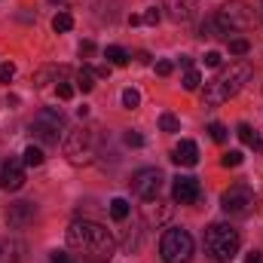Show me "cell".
I'll return each mask as SVG.
<instances>
[{
  "mask_svg": "<svg viewBox=\"0 0 263 263\" xmlns=\"http://www.w3.org/2000/svg\"><path fill=\"white\" fill-rule=\"evenodd\" d=\"M67 245L89 254L92 260H107L114 254V236L95 220H73L67 227Z\"/></svg>",
  "mask_w": 263,
  "mask_h": 263,
  "instance_id": "cell-1",
  "label": "cell"
},
{
  "mask_svg": "<svg viewBox=\"0 0 263 263\" xmlns=\"http://www.w3.org/2000/svg\"><path fill=\"white\" fill-rule=\"evenodd\" d=\"M251 77H254V67L248 65V62H233L230 67H223L211 83H205L202 101H205L208 107H220V104H227L230 98H236L239 89H242Z\"/></svg>",
  "mask_w": 263,
  "mask_h": 263,
  "instance_id": "cell-2",
  "label": "cell"
},
{
  "mask_svg": "<svg viewBox=\"0 0 263 263\" xmlns=\"http://www.w3.org/2000/svg\"><path fill=\"white\" fill-rule=\"evenodd\" d=\"M239 245H242V236L230 223H211L205 230V254L214 263H230L239 254Z\"/></svg>",
  "mask_w": 263,
  "mask_h": 263,
  "instance_id": "cell-3",
  "label": "cell"
},
{
  "mask_svg": "<svg viewBox=\"0 0 263 263\" xmlns=\"http://www.w3.org/2000/svg\"><path fill=\"white\" fill-rule=\"evenodd\" d=\"M159 254L165 263H190L193 257V236L181 227H172L162 233V242H159Z\"/></svg>",
  "mask_w": 263,
  "mask_h": 263,
  "instance_id": "cell-4",
  "label": "cell"
},
{
  "mask_svg": "<svg viewBox=\"0 0 263 263\" xmlns=\"http://www.w3.org/2000/svg\"><path fill=\"white\" fill-rule=\"evenodd\" d=\"M220 208L230 217H248L257 208V196H254V190L248 184H233L230 190L220 193Z\"/></svg>",
  "mask_w": 263,
  "mask_h": 263,
  "instance_id": "cell-5",
  "label": "cell"
},
{
  "mask_svg": "<svg viewBox=\"0 0 263 263\" xmlns=\"http://www.w3.org/2000/svg\"><path fill=\"white\" fill-rule=\"evenodd\" d=\"M31 132L43 141V144H59L65 135V117L55 107H43L34 120H31Z\"/></svg>",
  "mask_w": 263,
  "mask_h": 263,
  "instance_id": "cell-6",
  "label": "cell"
},
{
  "mask_svg": "<svg viewBox=\"0 0 263 263\" xmlns=\"http://www.w3.org/2000/svg\"><path fill=\"white\" fill-rule=\"evenodd\" d=\"M251 22H254V15H251V9L242 3V0H230L227 6H220L217 9V15H214V25L227 34V31H242V28H251Z\"/></svg>",
  "mask_w": 263,
  "mask_h": 263,
  "instance_id": "cell-7",
  "label": "cell"
},
{
  "mask_svg": "<svg viewBox=\"0 0 263 263\" xmlns=\"http://www.w3.org/2000/svg\"><path fill=\"white\" fill-rule=\"evenodd\" d=\"M162 181H165V178H162L159 168H138V172L132 175V190L144 199V202H153V199H159Z\"/></svg>",
  "mask_w": 263,
  "mask_h": 263,
  "instance_id": "cell-8",
  "label": "cell"
},
{
  "mask_svg": "<svg viewBox=\"0 0 263 263\" xmlns=\"http://www.w3.org/2000/svg\"><path fill=\"white\" fill-rule=\"evenodd\" d=\"M25 187V162L22 159H3L0 162V190H22Z\"/></svg>",
  "mask_w": 263,
  "mask_h": 263,
  "instance_id": "cell-9",
  "label": "cell"
},
{
  "mask_svg": "<svg viewBox=\"0 0 263 263\" xmlns=\"http://www.w3.org/2000/svg\"><path fill=\"white\" fill-rule=\"evenodd\" d=\"M65 153H67L70 162H89L92 153H95L92 135H89V132H73V135L67 138V144H65Z\"/></svg>",
  "mask_w": 263,
  "mask_h": 263,
  "instance_id": "cell-10",
  "label": "cell"
},
{
  "mask_svg": "<svg viewBox=\"0 0 263 263\" xmlns=\"http://www.w3.org/2000/svg\"><path fill=\"white\" fill-rule=\"evenodd\" d=\"M199 196H202V187H199L196 178H190V175L175 178V184H172V199H175L178 205H193V202H199Z\"/></svg>",
  "mask_w": 263,
  "mask_h": 263,
  "instance_id": "cell-11",
  "label": "cell"
},
{
  "mask_svg": "<svg viewBox=\"0 0 263 263\" xmlns=\"http://www.w3.org/2000/svg\"><path fill=\"white\" fill-rule=\"evenodd\" d=\"M34 217H37L34 202H12V205H9V211H6V220H9V227H15V230L28 227Z\"/></svg>",
  "mask_w": 263,
  "mask_h": 263,
  "instance_id": "cell-12",
  "label": "cell"
},
{
  "mask_svg": "<svg viewBox=\"0 0 263 263\" xmlns=\"http://www.w3.org/2000/svg\"><path fill=\"white\" fill-rule=\"evenodd\" d=\"M162 9L172 22H190L196 15V0H162Z\"/></svg>",
  "mask_w": 263,
  "mask_h": 263,
  "instance_id": "cell-13",
  "label": "cell"
},
{
  "mask_svg": "<svg viewBox=\"0 0 263 263\" xmlns=\"http://www.w3.org/2000/svg\"><path fill=\"white\" fill-rule=\"evenodd\" d=\"M172 162L175 165H196L199 162V147H196V141H181L175 150H172Z\"/></svg>",
  "mask_w": 263,
  "mask_h": 263,
  "instance_id": "cell-14",
  "label": "cell"
},
{
  "mask_svg": "<svg viewBox=\"0 0 263 263\" xmlns=\"http://www.w3.org/2000/svg\"><path fill=\"white\" fill-rule=\"evenodd\" d=\"M236 135H239V141H242V144H248V147H254V150H263V138L251 129L248 123H242V126L236 129Z\"/></svg>",
  "mask_w": 263,
  "mask_h": 263,
  "instance_id": "cell-15",
  "label": "cell"
},
{
  "mask_svg": "<svg viewBox=\"0 0 263 263\" xmlns=\"http://www.w3.org/2000/svg\"><path fill=\"white\" fill-rule=\"evenodd\" d=\"M104 55H107V62H110V65H117V67H126V65H129V59H132L123 46H107V49H104Z\"/></svg>",
  "mask_w": 263,
  "mask_h": 263,
  "instance_id": "cell-16",
  "label": "cell"
},
{
  "mask_svg": "<svg viewBox=\"0 0 263 263\" xmlns=\"http://www.w3.org/2000/svg\"><path fill=\"white\" fill-rule=\"evenodd\" d=\"M77 86H80L83 92H92V89H95V70L83 65L80 70H77Z\"/></svg>",
  "mask_w": 263,
  "mask_h": 263,
  "instance_id": "cell-17",
  "label": "cell"
},
{
  "mask_svg": "<svg viewBox=\"0 0 263 263\" xmlns=\"http://www.w3.org/2000/svg\"><path fill=\"white\" fill-rule=\"evenodd\" d=\"M129 211H132V205L126 202V199L117 196L114 202H110V217H114V220H120V223H123V220L129 217Z\"/></svg>",
  "mask_w": 263,
  "mask_h": 263,
  "instance_id": "cell-18",
  "label": "cell"
},
{
  "mask_svg": "<svg viewBox=\"0 0 263 263\" xmlns=\"http://www.w3.org/2000/svg\"><path fill=\"white\" fill-rule=\"evenodd\" d=\"M43 159H46V156H43L40 147H34V144L25 147V165H43Z\"/></svg>",
  "mask_w": 263,
  "mask_h": 263,
  "instance_id": "cell-19",
  "label": "cell"
},
{
  "mask_svg": "<svg viewBox=\"0 0 263 263\" xmlns=\"http://www.w3.org/2000/svg\"><path fill=\"white\" fill-rule=\"evenodd\" d=\"M242 162H245L242 150H230V153H223V159H220V165H223V168H239Z\"/></svg>",
  "mask_w": 263,
  "mask_h": 263,
  "instance_id": "cell-20",
  "label": "cell"
},
{
  "mask_svg": "<svg viewBox=\"0 0 263 263\" xmlns=\"http://www.w3.org/2000/svg\"><path fill=\"white\" fill-rule=\"evenodd\" d=\"M248 49H251V43L245 37H233L230 40V55H248Z\"/></svg>",
  "mask_w": 263,
  "mask_h": 263,
  "instance_id": "cell-21",
  "label": "cell"
},
{
  "mask_svg": "<svg viewBox=\"0 0 263 263\" xmlns=\"http://www.w3.org/2000/svg\"><path fill=\"white\" fill-rule=\"evenodd\" d=\"M73 28V18L67 15V12H59L55 18H52V31H59V34H65V31H70Z\"/></svg>",
  "mask_w": 263,
  "mask_h": 263,
  "instance_id": "cell-22",
  "label": "cell"
},
{
  "mask_svg": "<svg viewBox=\"0 0 263 263\" xmlns=\"http://www.w3.org/2000/svg\"><path fill=\"white\" fill-rule=\"evenodd\" d=\"M181 83H184V89H187V92H196L199 83H202V77H199V70H193V67H190V70L184 73V80H181Z\"/></svg>",
  "mask_w": 263,
  "mask_h": 263,
  "instance_id": "cell-23",
  "label": "cell"
},
{
  "mask_svg": "<svg viewBox=\"0 0 263 263\" xmlns=\"http://www.w3.org/2000/svg\"><path fill=\"white\" fill-rule=\"evenodd\" d=\"M159 129L162 132H181V123H178L175 114H162V117H159Z\"/></svg>",
  "mask_w": 263,
  "mask_h": 263,
  "instance_id": "cell-24",
  "label": "cell"
},
{
  "mask_svg": "<svg viewBox=\"0 0 263 263\" xmlns=\"http://www.w3.org/2000/svg\"><path fill=\"white\" fill-rule=\"evenodd\" d=\"M208 135H211V141H217V144H223V141L230 138V132H227L223 123H211V126H208Z\"/></svg>",
  "mask_w": 263,
  "mask_h": 263,
  "instance_id": "cell-25",
  "label": "cell"
},
{
  "mask_svg": "<svg viewBox=\"0 0 263 263\" xmlns=\"http://www.w3.org/2000/svg\"><path fill=\"white\" fill-rule=\"evenodd\" d=\"M138 104H141V95H138L135 89H126V92H123V107H126V110H135Z\"/></svg>",
  "mask_w": 263,
  "mask_h": 263,
  "instance_id": "cell-26",
  "label": "cell"
},
{
  "mask_svg": "<svg viewBox=\"0 0 263 263\" xmlns=\"http://www.w3.org/2000/svg\"><path fill=\"white\" fill-rule=\"evenodd\" d=\"M59 98H62V101H70V98H73V86L65 83V80H59Z\"/></svg>",
  "mask_w": 263,
  "mask_h": 263,
  "instance_id": "cell-27",
  "label": "cell"
},
{
  "mask_svg": "<svg viewBox=\"0 0 263 263\" xmlns=\"http://www.w3.org/2000/svg\"><path fill=\"white\" fill-rule=\"evenodd\" d=\"M141 22H144V25H156V22H159V9H156V6H150V9L141 15Z\"/></svg>",
  "mask_w": 263,
  "mask_h": 263,
  "instance_id": "cell-28",
  "label": "cell"
},
{
  "mask_svg": "<svg viewBox=\"0 0 263 263\" xmlns=\"http://www.w3.org/2000/svg\"><path fill=\"white\" fill-rule=\"evenodd\" d=\"M175 70V62H168V59H162V62H156V73L159 77H168Z\"/></svg>",
  "mask_w": 263,
  "mask_h": 263,
  "instance_id": "cell-29",
  "label": "cell"
},
{
  "mask_svg": "<svg viewBox=\"0 0 263 263\" xmlns=\"http://www.w3.org/2000/svg\"><path fill=\"white\" fill-rule=\"evenodd\" d=\"M220 62H223V55H220L217 49H211V52L205 55V65H208V67H220Z\"/></svg>",
  "mask_w": 263,
  "mask_h": 263,
  "instance_id": "cell-30",
  "label": "cell"
},
{
  "mask_svg": "<svg viewBox=\"0 0 263 263\" xmlns=\"http://www.w3.org/2000/svg\"><path fill=\"white\" fill-rule=\"evenodd\" d=\"M126 144H129V147H144V135H138V132H126Z\"/></svg>",
  "mask_w": 263,
  "mask_h": 263,
  "instance_id": "cell-31",
  "label": "cell"
},
{
  "mask_svg": "<svg viewBox=\"0 0 263 263\" xmlns=\"http://www.w3.org/2000/svg\"><path fill=\"white\" fill-rule=\"evenodd\" d=\"M49 263H77L70 254H65V251H52L49 254Z\"/></svg>",
  "mask_w": 263,
  "mask_h": 263,
  "instance_id": "cell-32",
  "label": "cell"
},
{
  "mask_svg": "<svg viewBox=\"0 0 263 263\" xmlns=\"http://www.w3.org/2000/svg\"><path fill=\"white\" fill-rule=\"evenodd\" d=\"M15 77V67L12 65H0V83H9Z\"/></svg>",
  "mask_w": 263,
  "mask_h": 263,
  "instance_id": "cell-33",
  "label": "cell"
},
{
  "mask_svg": "<svg viewBox=\"0 0 263 263\" xmlns=\"http://www.w3.org/2000/svg\"><path fill=\"white\" fill-rule=\"evenodd\" d=\"M245 263H263V251H248L245 254Z\"/></svg>",
  "mask_w": 263,
  "mask_h": 263,
  "instance_id": "cell-34",
  "label": "cell"
},
{
  "mask_svg": "<svg viewBox=\"0 0 263 263\" xmlns=\"http://www.w3.org/2000/svg\"><path fill=\"white\" fill-rule=\"evenodd\" d=\"M92 52H95V43H92V40H86V43L80 46V55H92Z\"/></svg>",
  "mask_w": 263,
  "mask_h": 263,
  "instance_id": "cell-35",
  "label": "cell"
},
{
  "mask_svg": "<svg viewBox=\"0 0 263 263\" xmlns=\"http://www.w3.org/2000/svg\"><path fill=\"white\" fill-rule=\"evenodd\" d=\"M95 77H110V65H101V67H95Z\"/></svg>",
  "mask_w": 263,
  "mask_h": 263,
  "instance_id": "cell-36",
  "label": "cell"
},
{
  "mask_svg": "<svg viewBox=\"0 0 263 263\" xmlns=\"http://www.w3.org/2000/svg\"><path fill=\"white\" fill-rule=\"evenodd\" d=\"M181 67H187V70H190V67H193V59H190V55H181Z\"/></svg>",
  "mask_w": 263,
  "mask_h": 263,
  "instance_id": "cell-37",
  "label": "cell"
},
{
  "mask_svg": "<svg viewBox=\"0 0 263 263\" xmlns=\"http://www.w3.org/2000/svg\"><path fill=\"white\" fill-rule=\"evenodd\" d=\"M49 3H62V0H49Z\"/></svg>",
  "mask_w": 263,
  "mask_h": 263,
  "instance_id": "cell-38",
  "label": "cell"
}]
</instances>
